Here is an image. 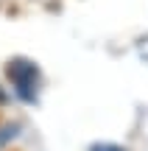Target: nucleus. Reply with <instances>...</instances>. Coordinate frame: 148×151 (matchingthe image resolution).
Instances as JSON below:
<instances>
[{
  "instance_id": "obj_1",
  "label": "nucleus",
  "mask_w": 148,
  "mask_h": 151,
  "mask_svg": "<svg viewBox=\"0 0 148 151\" xmlns=\"http://www.w3.org/2000/svg\"><path fill=\"white\" fill-rule=\"evenodd\" d=\"M6 76H9L14 92L22 101H34L36 98V87H39V67L28 59H11L6 65Z\"/></svg>"
},
{
  "instance_id": "obj_2",
  "label": "nucleus",
  "mask_w": 148,
  "mask_h": 151,
  "mask_svg": "<svg viewBox=\"0 0 148 151\" xmlns=\"http://www.w3.org/2000/svg\"><path fill=\"white\" fill-rule=\"evenodd\" d=\"M17 134H20V126H17V123H3V126H0V148H3L6 143H11Z\"/></svg>"
},
{
  "instance_id": "obj_3",
  "label": "nucleus",
  "mask_w": 148,
  "mask_h": 151,
  "mask_svg": "<svg viewBox=\"0 0 148 151\" xmlns=\"http://www.w3.org/2000/svg\"><path fill=\"white\" fill-rule=\"evenodd\" d=\"M89 151H126L123 146H115V143H95Z\"/></svg>"
}]
</instances>
